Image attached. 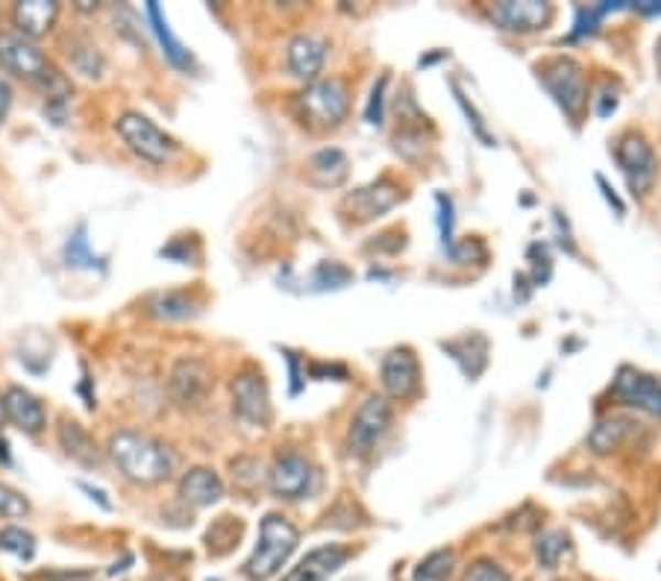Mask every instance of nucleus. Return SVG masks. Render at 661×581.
I'll list each match as a JSON object with an SVG mask.
<instances>
[{
	"instance_id": "nucleus-1",
	"label": "nucleus",
	"mask_w": 661,
	"mask_h": 581,
	"mask_svg": "<svg viewBox=\"0 0 661 581\" xmlns=\"http://www.w3.org/2000/svg\"><path fill=\"white\" fill-rule=\"evenodd\" d=\"M106 452H109L112 464L118 467V473H121L127 482L144 484V487L171 479L176 464L174 452H171L162 440L132 429L115 431L112 438H109Z\"/></svg>"
},
{
	"instance_id": "nucleus-2",
	"label": "nucleus",
	"mask_w": 661,
	"mask_h": 581,
	"mask_svg": "<svg viewBox=\"0 0 661 581\" xmlns=\"http://www.w3.org/2000/svg\"><path fill=\"white\" fill-rule=\"evenodd\" d=\"M300 544V531L291 526L282 514H268L259 526V540H256L253 555L247 558L241 572L250 581H268L289 563Z\"/></svg>"
},
{
	"instance_id": "nucleus-3",
	"label": "nucleus",
	"mask_w": 661,
	"mask_h": 581,
	"mask_svg": "<svg viewBox=\"0 0 661 581\" xmlns=\"http://www.w3.org/2000/svg\"><path fill=\"white\" fill-rule=\"evenodd\" d=\"M347 109H350V97H347V88L338 79L308 83L297 95L300 118L312 130H333L347 118Z\"/></svg>"
},
{
	"instance_id": "nucleus-4",
	"label": "nucleus",
	"mask_w": 661,
	"mask_h": 581,
	"mask_svg": "<svg viewBox=\"0 0 661 581\" xmlns=\"http://www.w3.org/2000/svg\"><path fill=\"white\" fill-rule=\"evenodd\" d=\"M115 132H118L123 144H127L141 162H148V165H167L171 156L176 153L174 139L159 130L148 114L123 112L121 118L115 121Z\"/></svg>"
},
{
	"instance_id": "nucleus-5",
	"label": "nucleus",
	"mask_w": 661,
	"mask_h": 581,
	"mask_svg": "<svg viewBox=\"0 0 661 581\" xmlns=\"http://www.w3.org/2000/svg\"><path fill=\"white\" fill-rule=\"evenodd\" d=\"M541 83L550 95L555 97V103L562 106L564 112L571 118H579V112L585 109V70L579 68V62H573L571 56H555V59L544 62L541 68Z\"/></svg>"
},
{
	"instance_id": "nucleus-6",
	"label": "nucleus",
	"mask_w": 661,
	"mask_h": 581,
	"mask_svg": "<svg viewBox=\"0 0 661 581\" xmlns=\"http://www.w3.org/2000/svg\"><path fill=\"white\" fill-rule=\"evenodd\" d=\"M391 403H388L386 396H368L365 403L359 405V412L353 417L350 431H347V449H350V456L365 458L370 456L377 443L386 438L388 426H391Z\"/></svg>"
},
{
	"instance_id": "nucleus-7",
	"label": "nucleus",
	"mask_w": 661,
	"mask_h": 581,
	"mask_svg": "<svg viewBox=\"0 0 661 581\" xmlns=\"http://www.w3.org/2000/svg\"><path fill=\"white\" fill-rule=\"evenodd\" d=\"M0 70H9L21 79H30L35 86H42L44 79L51 77L53 65L47 62L35 42L24 39V35L12 33V30H3L0 33Z\"/></svg>"
},
{
	"instance_id": "nucleus-8",
	"label": "nucleus",
	"mask_w": 661,
	"mask_h": 581,
	"mask_svg": "<svg viewBox=\"0 0 661 581\" xmlns=\"http://www.w3.org/2000/svg\"><path fill=\"white\" fill-rule=\"evenodd\" d=\"M615 156L617 165L624 167L626 179H629V188H632L635 194H641V197L650 191L655 176H659V158H655L650 144H647L641 135L629 132V135H624V139L617 141Z\"/></svg>"
},
{
	"instance_id": "nucleus-9",
	"label": "nucleus",
	"mask_w": 661,
	"mask_h": 581,
	"mask_svg": "<svg viewBox=\"0 0 661 581\" xmlns=\"http://www.w3.org/2000/svg\"><path fill=\"white\" fill-rule=\"evenodd\" d=\"M232 412L241 417L250 426H264L271 420V394H268V385H264L262 373L256 370H241L236 379H232Z\"/></svg>"
},
{
	"instance_id": "nucleus-10",
	"label": "nucleus",
	"mask_w": 661,
	"mask_h": 581,
	"mask_svg": "<svg viewBox=\"0 0 661 581\" xmlns=\"http://www.w3.org/2000/svg\"><path fill=\"white\" fill-rule=\"evenodd\" d=\"M488 15L509 33H538L553 21V7L541 0H500L488 9Z\"/></svg>"
},
{
	"instance_id": "nucleus-11",
	"label": "nucleus",
	"mask_w": 661,
	"mask_h": 581,
	"mask_svg": "<svg viewBox=\"0 0 661 581\" xmlns=\"http://www.w3.org/2000/svg\"><path fill=\"white\" fill-rule=\"evenodd\" d=\"M312 479H315V470L297 452H285L277 458L271 475H268L273 496H280V500H303L312 491Z\"/></svg>"
},
{
	"instance_id": "nucleus-12",
	"label": "nucleus",
	"mask_w": 661,
	"mask_h": 581,
	"mask_svg": "<svg viewBox=\"0 0 661 581\" xmlns=\"http://www.w3.org/2000/svg\"><path fill=\"white\" fill-rule=\"evenodd\" d=\"M382 387L394 399H409L421 387V364L409 347H397L382 359Z\"/></svg>"
},
{
	"instance_id": "nucleus-13",
	"label": "nucleus",
	"mask_w": 661,
	"mask_h": 581,
	"mask_svg": "<svg viewBox=\"0 0 661 581\" xmlns=\"http://www.w3.org/2000/svg\"><path fill=\"white\" fill-rule=\"evenodd\" d=\"M400 197H403L400 185H394L391 179H377V183L347 194L344 197V209L350 211V218L356 220H373L379 215H386L388 209H394Z\"/></svg>"
},
{
	"instance_id": "nucleus-14",
	"label": "nucleus",
	"mask_w": 661,
	"mask_h": 581,
	"mask_svg": "<svg viewBox=\"0 0 661 581\" xmlns=\"http://www.w3.org/2000/svg\"><path fill=\"white\" fill-rule=\"evenodd\" d=\"M611 396H615L617 403L632 405V408H641V412L659 414L661 417V385L652 376L638 373V370H620L615 385H611Z\"/></svg>"
},
{
	"instance_id": "nucleus-15",
	"label": "nucleus",
	"mask_w": 661,
	"mask_h": 581,
	"mask_svg": "<svg viewBox=\"0 0 661 581\" xmlns=\"http://www.w3.org/2000/svg\"><path fill=\"white\" fill-rule=\"evenodd\" d=\"M350 555H353L350 546H342V544L317 546V549H312V552H308L306 558H303V561H300L282 581H326L329 575H335V572L342 570L344 563L350 561Z\"/></svg>"
},
{
	"instance_id": "nucleus-16",
	"label": "nucleus",
	"mask_w": 661,
	"mask_h": 581,
	"mask_svg": "<svg viewBox=\"0 0 661 581\" xmlns=\"http://www.w3.org/2000/svg\"><path fill=\"white\" fill-rule=\"evenodd\" d=\"M59 18V3L53 0H21L12 7V24H15V33L35 42L53 30Z\"/></svg>"
},
{
	"instance_id": "nucleus-17",
	"label": "nucleus",
	"mask_w": 661,
	"mask_h": 581,
	"mask_svg": "<svg viewBox=\"0 0 661 581\" xmlns=\"http://www.w3.org/2000/svg\"><path fill=\"white\" fill-rule=\"evenodd\" d=\"M212 387L209 368L197 359L176 361V368L171 370V396L180 405L201 403L206 391Z\"/></svg>"
},
{
	"instance_id": "nucleus-18",
	"label": "nucleus",
	"mask_w": 661,
	"mask_h": 581,
	"mask_svg": "<svg viewBox=\"0 0 661 581\" xmlns=\"http://www.w3.org/2000/svg\"><path fill=\"white\" fill-rule=\"evenodd\" d=\"M3 408H7V420L12 423L18 431H24V435H39V431L47 426L44 405L39 403L26 387H9L7 394H3Z\"/></svg>"
},
{
	"instance_id": "nucleus-19",
	"label": "nucleus",
	"mask_w": 661,
	"mask_h": 581,
	"mask_svg": "<svg viewBox=\"0 0 661 581\" xmlns=\"http://www.w3.org/2000/svg\"><path fill=\"white\" fill-rule=\"evenodd\" d=\"M289 70L300 79H315L326 62V42L315 33H300L289 42L285 53Z\"/></svg>"
},
{
	"instance_id": "nucleus-20",
	"label": "nucleus",
	"mask_w": 661,
	"mask_h": 581,
	"mask_svg": "<svg viewBox=\"0 0 661 581\" xmlns=\"http://www.w3.org/2000/svg\"><path fill=\"white\" fill-rule=\"evenodd\" d=\"M180 496L185 502H192L194 508H209L224 496V482L209 467H192L180 479Z\"/></svg>"
},
{
	"instance_id": "nucleus-21",
	"label": "nucleus",
	"mask_w": 661,
	"mask_h": 581,
	"mask_svg": "<svg viewBox=\"0 0 661 581\" xmlns=\"http://www.w3.org/2000/svg\"><path fill=\"white\" fill-rule=\"evenodd\" d=\"M350 174V158L344 156L338 147L317 150L315 156L308 158V179L321 188H335L342 185Z\"/></svg>"
},
{
	"instance_id": "nucleus-22",
	"label": "nucleus",
	"mask_w": 661,
	"mask_h": 581,
	"mask_svg": "<svg viewBox=\"0 0 661 581\" xmlns=\"http://www.w3.org/2000/svg\"><path fill=\"white\" fill-rule=\"evenodd\" d=\"M59 447L65 449V456L74 458L83 467H95L100 461V449H97L95 438L77 420L59 423Z\"/></svg>"
},
{
	"instance_id": "nucleus-23",
	"label": "nucleus",
	"mask_w": 661,
	"mask_h": 581,
	"mask_svg": "<svg viewBox=\"0 0 661 581\" xmlns=\"http://www.w3.org/2000/svg\"><path fill=\"white\" fill-rule=\"evenodd\" d=\"M148 18H150V24H153V33H156L159 44L165 47L167 59L174 62L176 68H188V65H192V53L185 51L183 44L176 42L174 33H171V26H167L165 12L159 9V3H148Z\"/></svg>"
},
{
	"instance_id": "nucleus-24",
	"label": "nucleus",
	"mask_w": 661,
	"mask_h": 581,
	"mask_svg": "<svg viewBox=\"0 0 661 581\" xmlns=\"http://www.w3.org/2000/svg\"><path fill=\"white\" fill-rule=\"evenodd\" d=\"M635 423L629 420H620V417H611V420H603L594 426V431H590V449L594 452H599V456H606V452H611V449H617L620 443L626 440V435L632 431Z\"/></svg>"
},
{
	"instance_id": "nucleus-25",
	"label": "nucleus",
	"mask_w": 661,
	"mask_h": 581,
	"mask_svg": "<svg viewBox=\"0 0 661 581\" xmlns=\"http://www.w3.org/2000/svg\"><path fill=\"white\" fill-rule=\"evenodd\" d=\"M150 315L165 317V320H183V317L197 315V303H194L188 294H180V290H167V294H159L150 303Z\"/></svg>"
},
{
	"instance_id": "nucleus-26",
	"label": "nucleus",
	"mask_w": 661,
	"mask_h": 581,
	"mask_svg": "<svg viewBox=\"0 0 661 581\" xmlns=\"http://www.w3.org/2000/svg\"><path fill=\"white\" fill-rule=\"evenodd\" d=\"M567 552H571V537L564 531H546V535L538 537L535 558L544 570H555L567 558Z\"/></svg>"
},
{
	"instance_id": "nucleus-27",
	"label": "nucleus",
	"mask_w": 661,
	"mask_h": 581,
	"mask_svg": "<svg viewBox=\"0 0 661 581\" xmlns=\"http://www.w3.org/2000/svg\"><path fill=\"white\" fill-rule=\"evenodd\" d=\"M0 549L9 555H15L21 561H30L35 555V537L21 526L0 528Z\"/></svg>"
},
{
	"instance_id": "nucleus-28",
	"label": "nucleus",
	"mask_w": 661,
	"mask_h": 581,
	"mask_svg": "<svg viewBox=\"0 0 661 581\" xmlns=\"http://www.w3.org/2000/svg\"><path fill=\"white\" fill-rule=\"evenodd\" d=\"M453 563H456V555L447 552V549H438L426 561H421V567L414 570V581H447L449 572H453Z\"/></svg>"
},
{
	"instance_id": "nucleus-29",
	"label": "nucleus",
	"mask_w": 661,
	"mask_h": 581,
	"mask_svg": "<svg viewBox=\"0 0 661 581\" xmlns=\"http://www.w3.org/2000/svg\"><path fill=\"white\" fill-rule=\"evenodd\" d=\"M65 259H68V264H74V267H104V259H97V255L88 250L83 227L77 229V235L71 238L68 246H65Z\"/></svg>"
},
{
	"instance_id": "nucleus-30",
	"label": "nucleus",
	"mask_w": 661,
	"mask_h": 581,
	"mask_svg": "<svg viewBox=\"0 0 661 581\" xmlns=\"http://www.w3.org/2000/svg\"><path fill=\"white\" fill-rule=\"evenodd\" d=\"M26 514H30V502H26L24 493L0 482V517L21 519L26 517Z\"/></svg>"
},
{
	"instance_id": "nucleus-31",
	"label": "nucleus",
	"mask_w": 661,
	"mask_h": 581,
	"mask_svg": "<svg viewBox=\"0 0 661 581\" xmlns=\"http://www.w3.org/2000/svg\"><path fill=\"white\" fill-rule=\"evenodd\" d=\"M615 9H624V3H603V7H594V9H579L573 39H579V35H585V33H594V30H597L599 18L608 15V12H615Z\"/></svg>"
},
{
	"instance_id": "nucleus-32",
	"label": "nucleus",
	"mask_w": 661,
	"mask_h": 581,
	"mask_svg": "<svg viewBox=\"0 0 661 581\" xmlns=\"http://www.w3.org/2000/svg\"><path fill=\"white\" fill-rule=\"evenodd\" d=\"M465 581H511L509 572L497 567L494 561H476L470 570L465 572Z\"/></svg>"
},
{
	"instance_id": "nucleus-33",
	"label": "nucleus",
	"mask_w": 661,
	"mask_h": 581,
	"mask_svg": "<svg viewBox=\"0 0 661 581\" xmlns=\"http://www.w3.org/2000/svg\"><path fill=\"white\" fill-rule=\"evenodd\" d=\"M386 86H388V77H382L373 86V91H370V103H368V121L370 123H382V95H386Z\"/></svg>"
},
{
	"instance_id": "nucleus-34",
	"label": "nucleus",
	"mask_w": 661,
	"mask_h": 581,
	"mask_svg": "<svg viewBox=\"0 0 661 581\" xmlns=\"http://www.w3.org/2000/svg\"><path fill=\"white\" fill-rule=\"evenodd\" d=\"M9 106H12V83L7 79V74H0V123L7 121Z\"/></svg>"
},
{
	"instance_id": "nucleus-35",
	"label": "nucleus",
	"mask_w": 661,
	"mask_h": 581,
	"mask_svg": "<svg viewBox=\"0 0 661 581\" xmlns=\"http://www.w3.org/2000/svg\"><path fill=\"white\" fill-rule=\"evenodd\" d=\"M599 97H603V100H599V103H597V114H599V118H608V114L615 112V106H617L615 88L606 86V88H603V95H599Z\"/></svg>"
},
{
	"instance_id": "nucleus-36",
	"label": "nucleus",
	"mask_w": 661,
	"mask_h": 581,
	"mask_svg": "<svg viewBox=\"0 0 661 581\" xmlns=\"http://www.w3.org/2000/svg\"><path fill=\"white\" fill-rule=\"evenodd\" d=\"M79 487H83V491H86V493H91V500L100 502L104 508H112V502L106 500V493L100 491V487H91V484H86V482H79Z\"/></svg>"
},
{
	"instance_id": "nucleus-37",
	"label": "nucleus",
	"mask_w": 661,
	"mask_h": 581,
	"mask_svg": "<svg viewBox=\"0 0 661 581\" xmlns=\"http://www.w3.org/2000/svg\"><path fill=\"white\" fill-rule=\"evenodd\" d=\"M597 183H599V188H603V191H606V200H608V202H615L617 215H624V202L617 200V194L611 191V188H608V183H606V179H603V176H597Z\"/></svg>"
},
{
	"instance_id": "nucleus-38",
	"label": "nucleus",
	"mask_w": 661,
	"mask_h": 581,
	"mask_svg": "<svg viewBox=\"0 0 661 581\" xmlns=\"http://www.w3.org/2000/svg\"><path fill=\"white\" fill-rule=\"evenodd\" d=\"M638 12H647V15H661V3H632Z\"/></svg>"
},
{
	"instance_id": "nucleus-39",
	"label": "nucleus",
	"mask_w": 661,
	"mask_h": 581,
	"mask_svg": "<svg viewBox=\"0 0 661 581\" xmlns=\"http://www.w3.org/2000/svg\"><path fill=\"white\" fill-rule=\"evenodd\" d=\"M3 420H7V408H3V396H0V426H3Z\"/></svg>"
},
{
	"instance_id": "nucleus-40",
	"label": "nucleus",
	"mask_w": 661,
	"mask_h": 581,
	"mask_svg": "<svg viewBox=\"0 0 661 581\" xmlns=\"http://www.w3.org/2000/svg\"><path fill=\"white\" fill-rule=\"evenodd\" d=\"M65 581H86V579H83V575H77V579H65Z\"/></svg>"
}]
</instances>
